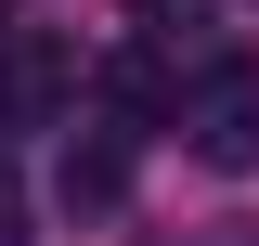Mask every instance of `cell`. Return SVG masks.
Returning a JSON list of instances; mask_svg holds the SVG:
<instances>
[{"label":"cell","mask_w":259,"mask_h":246,"mask_svg":"<svg viewBox=\"0 0 259 246\" xmlns=\"http://www.w3.org/2000/svg\"><path fill=\"white\" fill-rule=\"evenodd\" d=\"M65 104H78V52H65V39H13V26H0V117H13V130H52Z\"/></svg>","instance_id":"obj_2"},{"label":"cell","mask_w":259,"mask_h":246,"mask_svg":"<svg viewBox=\"0 0 259 246\" xmlns=\"http://www.w3.org/2000/svg\"><path fill=\"white\" fill-rule=\"evenodd\" d=\"M0 246H26V182L0 169Z\"/></svg>","instance_id":"obj_4"},{"label":"cell","mask_w":259,"mask_h":246,"mask_svg":"<svg viewBox=\"0 0 259 246\" xmlns=\"http://www.w3.org/2000/svg\"><path fill=\"white\" fill-rule=\"evenodd\" d=\"M168 130H182L207 169H259V65H233V52H221V65H194Z\"/></svg>","instance_id":"obj_1"},{"label":"cell","mask_w":259,"mask_h":246,"mask_svg":"<svg viewBox=\"0 0 259 246\" xmlns=\"http://www.w3.org/2000/svg\"><path fill=\"white\" fill-rule=\"evenodd\" d=\"M0 26H13V0H0Z\"/></svg>","instance_id":"obj_6"},{"label":"cell","mask_w":259,"mask_h":246,"mask_svg":"<svg viewBox=\"0 0 259 246\" xmlns=\"http://www.w3.org/2000/svg\"><path fill=\"white\" fill-rule=\"evenodd\" d=\"M130 13H143V26H168V13H207V0H130Z\"/></svg>","instance_id":"obj_5"},{"label":"cell","mask_w":259,"mask_h":246,"mask_svg":"<svg viewBox=\"0 0 259 246\" xmlns=\"http://www.w3.org/2000/svg\"><path fill=\"white\" fill-rule=\"evenodd\" d=\"M52 194H65V208H117V194H130V143H117V130H104V143H65Z\"/></svg>","instance_id":"obj_3"}]
</instances>
